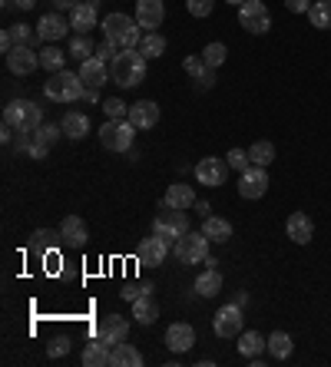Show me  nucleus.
Returning <instances> with one entry per match:
<instances>
[{
    "label": "nucleus",
    "mask_w": 331,
    "mask_h": 367,
    "mask_svg": "<svg viewBox=\"0 0 331 367\" xmlns=\"http://www.w3.org/2000/svg\"><path fill=\"white\" fill-rule=\"evenodd\" d=\"M110 76H113V83L123 89H132V87H139L146 80V56L132 46V50H120V54L110 60Z\"/></svg>",
    "instance_id": "obj_1"
},
{
    "label": "nucleus",
    "mask_w": 331,
    "mask_h": 367,
    "mask_svg": "<svg viewBox=\"0 0 331 367\" xmlns=\"http://www.w3.org/2000/svg\"><path fill=\"white\" fill-rule=\"evenodd\" d=\"M99 27H103V37L110 44H116L120 50H132L143 40V27L136 23V17H126V13H106Z\"/></svg>",
    "instance_id": "obj_2"
},
{
    "label": "nucleus",
    "mask_w": 331,
    "mask_h": 367,
    "mask_svg": "<svg viewBox=\"0 0 331 367\" xmlns=\"http://www.w3.org/2000/svg\"><path fill=\"white\" fill-rule=\"evenodd\" d=\"M44 93H46V99H54V103H77L80 97H87V87H83L80 73H70V70H56V73L46 76Z\"/></svg>",
    "instance_id": "obj_3"
},
{
    "label": "nucleus",
    "mask_w": 331,
    "mask_h": 367,
    "mask_svg": "<svg viewBox=\"0 0 331 367\" xmlns=\"http://www.w3.org/2000/svg\"><path fill=\"white\" fill-rule=\"evenodd\" d=\"M153 232L156 235H163L166 242H179V238L189 232V216H186V209H176V206H169V202H159V212H156L153 218Z\"/></svg>",
    "instance_id": "obj_4"
},
{
    "label": "nucleus",
    "mask_w": 331,
    "mask_h": 367,
    "mask_svg": "<svg viewBox=\"0 0 331 367\" xmlns=\"http://www.w3.org/2000/svg\"><path fill=\"white\" fill-rule=\"evenodd\" d=\"M4 123L13 126L17 132H33L44 126V109L30 103V99H13L4 106Z\"/></svg>",
    "instance_id": "obj_5"
},
{
    "label": "nucleus",
    "mask_w": 331,
    "mask_h": 367,
    "mask_svg": "<svg viewBox=\"0 0 331 367\" xmlns=\"http://www.w3.org/2000/svg\"><path fill=\"white\" fill-rule=\"evenodd\" d=\"M132 139H136V126H132L130 119H106V123L99 126V142H103V149L130 152Z\"/></svg>",
    "instance_id": "obj_6"
},
{
    "label": "nucleus",
    "mask_w": 331,
    "mask_h": 367,
    "mask_svg": "<svg viewBox=\"0 0 331 367\" xmlns=\"http://www.w3.org/2000/svg\"><path fill=\"white\" fill-rule=\"evenodd\" d=\"M239 27L245 33L262 37V33L272 30V13H268V7H265L262 0H245L242 7H239Z\"/></svg>",
    "instance_id": "obj_7"
},
{
    "label": "nucleus",
    "mask_w": 331,
    "mask_h": 367,
    "mask_svg": "<svg viewBox=\"0 0 331 367\" xmlns=\"http://www.w3.org/2000/svg\"><path fill=\"white\" fill-rule=\"evenodd\" d=\"M173 251H176V259L182 265H202L209 259V238H206V232H186Z\"/></svg>",
    "instance_id": "obj_8"
},
{
    "label": "nucleus",
    "mask_w": 331,
    "mask_h": 367,
    "mask_svg": "<svg viewBox=\"0 0 331 367\" xmlns=\"http://www.w3.org/2000/svg\"><path fill=\"white\" fill-rule=\"evenodd\" d=\"M212 328H216V335L232 341V337H239L245 331V318H242V304H222L219 314L212 318Z\"/></svg>",
    "instance_id": "obj_9"
},
{
    "label": "nucleus",
    "mask_w": 331,
    "mask_h": 367,
    "mask_svg": "<svg viewBox=\"0 0 331 367\" xmlns=\"http://www.w3.org/2000/svg\"><path fill=\"white\" fill-rule=\"evenodd\" d=\"M166 255H169V242L163 235H149L139 242V249H136V261L143 265V268H156V265H163Z\"/></svg>",
    "instance_id": "obj_10"
},
{
    "label": "nucleus",
    "mask_w": 331,
    "mask_h": 367,
    "mask_svg": "<svg viewBox=\"0 0 331 367\" xmlns=\"http://www.w3.org/2000/svg\"><path fill=\"white\" fill-rule=\"evenodd\" d=\"M268 192V173L265 166H249L245 173H239V195L242 199H262Z\"/></svg>",
    "instance_id": "obj_11"
},
{
    "label": "nucleus",
    "mask_w": 331,
    "mask_h": 367,
    "mask_svg": "<svg viewBox=\"0 0 331 367\" xmlns=\"http://www.w3.org/2000/svg\"><path fill=\"white\" fill-rule=\"evenodd\" d=\"M37 66H40V54L27 44H17L11 54H7V70H11L13 76H30Z\"/></svg>",
    "instance_id": "obj_12"
},
{
    "label": "nucleus",
    "mask_w": 331,
    "mask_h": 367,
    "mask_svg": "<svg viewBox=\"0 0 331 367\" xmlns=\"http://www.w3.org/2000/svg\"><path fill=\"white\" fill-rule=\"evenodd\" d=\"M96 337L106 347L123 344V341L130 337V321H126V318H120V314H106V318L99 321V328H96Z\"/></svg>",
    "instance_id": "obj_13"
},
{
    "label": "nucleus",
    "mask_w": 331,
    "mask_h": 367,
    "mask_svg": "<svg viewBox=\"0 0 331 367\" xmlns=\"http://www.w3.org/2000/svg\"><path fill=\"white\" fill-rule=\"evenodd\" d=\"M192 175H196L202 185H222V182H225V175H229V162L216 159V156H206V159L196 162Z\"/></svg>",
    "instance_id": "obj_14"
},
{
    "label": "nucleus",
    "mask_w": 331,
    "mask_h": 367,
    "mask_svg": "<svg viewBox=\"0 0 331 367\" xmlns=\"http://www.w3.org/2000/svg\"><path fill=\"white\" fill-rule=\"evenodd\" d=\"M166 20V4L163 0H136V23L146 33H153Z\"/></svg>",
    "instance_id": "obj_15"
},
{
    "label": "nucleus",
    "mask_w": 331,
    "mask_h": 367,
    "mask_svg": "<svg viewBox=\"0 0 331 367\" xmlns=\"http://www.w3.org/2000/svg\"><path fill=\"white\" fill-rule=\"evenodd\" d=\"M196 344V328L186 321H176L166 328V347L169 351H176V354H186L189 347Z\"/></svg>",
    "instance_id": "obj_16"
},
{
    "label": "nucleus",
    "mask_w": 331,
    "mask_h": 367,
    "mask_svg": "<svg viewBox=\"0 0 331 367\" xmlns=\"http://www.w3.org/2000/svg\"><path fill=\"white\" fill-rule=\"evenodd\" d=\"M80 80H83V87L87 89H103V83H106V76H110V70H106V63L99 60V56H89V60H83L80 63Z\"/></svg>",
    "instance_id": "obj_17"
},
{
    "label": "nucleus",
    "mask_w": 331,
    "mask_h": 367,
    "mask_svg": "<svg viewBox=\"0 0 331 367\" xmlns=\"http://www.w3.org/2000/svg\"><path fill=\"white\" fill-rule=\"evenodd\" d=\"M126 119H130L136 130H153L156 123H159V106H156L153 99H139V103L130 106V116Z\"/></svg>",
    "instance_id": "obj_18"
},
{
    "label": "nucleus",
    "mask_w": 331,
    "mask_h": 367,
    "mask_svg": "<svg viewBox=\"0 0 331 367\" xmlns=\"http://www.w3.org/2000/svg\"><path fill=\"white\" fill-rule=\"evenodd\" d=\"M66 30H70V23L60 17V13H44L40 23H37V37L46 40V44H56V40H63Z\"/></svg>",
    "instance_id": "obj_19"
},
{
    "label": "nucleus",
    "mask_w": 331,
    "mask_h": 367,
    "mask_svg": "<svg viewBox=\"0 0 331 367\" xmlns=\"http://www.w3.org/2000/svg\"><path fill=\"white\" fill-rule=\"evenodd\" d=\"M60 235H63V245H73V249H83L87 245V222L80 216H66L63 222H60Z\"/></svg>",
    "instance_id": "obj_20"
},
{
    "label": "nucleus",
    "mask_w": 331,
    "mask_h": 367,
    "mask_svg": "<svg viewBox=\"0 0 331 367\" xmlns=\"http://www.w3.org/2000/svg\"><path fill=\"white\" fill-rule=\"evenodd\" d=\"M285 232L295 245H308L311 235H315V225H311V218L305 216V212H292L285 222Z\"/></svg>",
    "instance_id": "obj_21"
},
{
    "label": "nucleus",
    "mask_w": 331,
    "mask_h": 367,
    "mask_svg": "<svg viewBox=\"0 0 331 367\" xmlns=\"http://www.w3.org/2000/svg\"><path fill=\"white\" fill-rule=\"evenodd\" d=\"M70 27L80 33H89L93 27H99V17H96V4H87V0H80L77 7L70 11Z\"/></svg>",
    "instance_id": "obj_22"
},
{
    "label": "nucleus",
    "mask_w": 331,
    "mask_h": 367,
    "mask_svg": "<svg viewBox=\"0 0 331 367\" xmlns=\"http://www.w3.org/2000/svg\"><path fill=\"white\" fill-rule=\"evenodd\" d=\"M132 318L139 324H156V318H159V304H156L153 292L139 294L136 301H132Z\"/></svg>",
    "instance_id": "obj_23"
},
{
    "label": "nucleus",
    "mask_w": 331,
    "mask_h": 367,
    "mask_svg": "<svg viewBox=\"0 0 331 367\" xmlns=\"http://www.w3.org/2000/svg\"><path fill=\"white\" fill-rule=\"evenodd\" d=\"M202 232L209 242H229L232 238V222L222 216H206L202 218Z\"/></svg>",
    "instance_id": "obj_24"
},
{
    "label": "nucleus",
    "mask_w": 331,
    "mask_h": 367,
    "mask_svg": "<svg viewBox=\"0 0 331 367\" xmlns=\"http://www.w3.org/2000/svg\"><path fill=\"white\" fill-rule=\"evenodd\" d=\"M222 292V271L219 268H206L196 278V294L199 298H216Z\"/></svg>",
    "instance_id": "obj_25"
},
{
    "label": "nucleus",
    "mask_w": 331,
    "mask_h": 367,
    "mask_svg": "<svg viewBox=\"0 0 331 367\" xmlns=\"http://www.w3.org/2000/svg\"><path fill=\"white\" fill-rule=\"evenodd\" d=\"M139 364H143V354L132 344H126V341L110 351V367H139Z\"/></svg>",
    "instance_id": "obj_26"
},
{
    "label": "nucleus",
    "mask_w": 331,
    "mask_h": 367,
    "mask_svg": "<svg viewBox=\"0 0 331 367\" xmlns=\"http://www.w3.org/2000/svg\"><path fill=\"white\" fill-rule=\"evenodd\" d=\"M169 206H176V209H192L199 202L196 199V192H192V185H182V182H176V185H169L166 189V195H163Z\"/></svg>",
    "instance_id": "obj_27"
},
{
    "label": "nucleus",
    "mask_w": 331,
    "mask_h": 367,
    "mask_svg": "<svg viewBox=\"0 0 331 367\" xmlns=\"http://www.w3.org/2000/svg\"><path fill=\"white\" fill-rule=\"evenodd\" d=\"M60 242H63L60 232H54V228H37L30 235V249L37 251V255H46V251H54Z\"/></svg>",
    "instance_id": "obj_28"
},
{
    "label": "nucleus",
    "mask_w": 331,
    "mask_h": 367,
    "mask_svg": "<svg viewBox=\"0 0 331 367\" xmlns=\"http://www.w3.org/2000/svg\"><path fill=\"white\" fill-rule=\"evenodd\" d=\"M60 126H63L66 139H83V136H89V119L83 113H66Z\"/></svg>",
    "instance_id": "obj_29"
},
{
    "label": "nucleus",
    "mask_w": 331,
    "mask_h": 367,
    "mask_svg": "<svg viewBox=\"0 0 331 367\" xmlns=\"http://www.w3.org/2000/svg\"><path fill=\"white\" fill-rule=\"evenodd\" d=\"M268 347V337H262L258 331H242L239 335V354L242 357H258Z\"/></svg>",
    "instance_id": "obj_30"
},
{
    "label": "nucleus",
    "mask_w": 331,
    "mask_h": 367,
    "mask_svg": "<svg viewBox=\"0 0 331 367\" xmlns=\"http://www.w3.org/2000/svg\"><path fill=\"white\" fill-rule=\"evenodd\" d=\"M110 351H113V347H106L96 337L93 344H87V351H83L80 361H83V367H106V364H110Z\"/></svg>",
    "instance_id": "obj_31"
},
{
    "label": "nucleus",
    "mask_w": 331,
    "mask_h": 367,
    "mask_svg": "<svg viewBox=\"0 0 331 367\" xmlns=\"http://www.w3.org/2000/svg\"><path fill=\"white\" fill-rule=\"evenodd\" d=\"M308 20L315 30H331V0H315L308 7Z\"/></svg>",
    "instance_id": "obj_32"
},
{
    "label": "nucleus",
    "mask_w": 331,
    "mask_h": 367,
    "mask_svg": "<svg viewBox=\"0 0 331 367\" xmlns=\"http://www.w3.org/2000/svg\"><path fill=\"white\" fill-rule=\"evenodd\" d=\"M66 56H70V54H63L60 46L46 44V50H40V66H44L46 73H56V70H63V66H66Z\"/></svg>",
    "instance_id": "obj_33"
},
{
    "label": "nucleus",
    "mask_w": 331,
    "mask_h": 367,
    "mask_svg": "<svg viewBox=\"0 0 331 367\" xmlns=\"http://www.w3.org/2000/svg\"><path fill=\"white\" fill-rule=\"evenodd\" d=\"M249 159H252V166H265V169H268V166L275 162V146L265 139L252 142V146H249Z\"/></svg>",
    "instance_id": "obj_34"
},
{
    "label": "nucleus",
    "mask_w": 331,
    "mask_h": 367,
    "mask_svg": "<svg viewBox=\"0 0 331 367\" xmlns=\"http://www.w3.org/2000/svg\"><path fill=\"white\" fill-rule=\"evenodd\" d=\"M292 335H285V331H275V335L268 337V354L275 357V361H285V357H292Z\"/></svg>",
    "instance_id": "obj_35"
},
{
    "label": "nucleus",
    "mask_w": 331,
    "mask_h": 367,
    "mask_svg": "<svg viewBox=\"0 0 331 367\" xmlns=\"http://www.w3.org/2000/svg\"><path fill=\"white\" fill-rule=\"evenodd\" d=\"M139 54L146 56V60H156V56L166 54V37H159V33H146L143 40H139Z\"/></svg>",
    "instance_id": "obj_36"
},
{
    "label": "nucleus",
    "mask_w": 331,
    "mask_h": 367,
    "mask_svg": "<svg viewBox=\"0 0 331 367\" xmlns=\"http://www.w3.org/2000/svg\"><path fill=\"white\" fill-rule=\"evenodd\" d=\"M202 60H206V66H212V70H216V66H222L225 60H229V46L219 44V40H216V44H206V50H202Z\"/></svg>",
    "instance_id": "obj_37"
},
{
    "label": "nucleus",
    "mask_w": 331,
    "mask_h": 367,
    "mask_svg": "<svg viewBox=\"0 0 331 367\" xmlns=\"http://www.w3.org/2000/svg\"><path fill=\"white\" fill-rule=\"evenodd\" d=\"M93 54H96V46H93V40H89L87 33H80L77 40L70 44V56H73V60H80V63H83V60H89Z\"/></svg>",
    "instance_id": "obj_38"
},
{
    "label": "nucleus",
    "mask_w": 331,
    "mask_h": 367,
    "mask_svg": "<svg viewBox=\"0 0 331 367\" xmlns=\"http://www.w3.org/2000/svg\"><path fill=\"white\" fill-rule=\"evenodd\" d=\"M60 136H63V126H50V123H44L40 130H33V139L44 142L46 149H50V146H54V142L60 139Z\"/></svg>",
    "instance_id": "obj_39"
},
{
    "label": "nucleus",
    "mask_w": 331,
    "mask_h": 367,
    "mask_svg": "<svg viewBox=\"0 0 331 367\" xmlns=\"http://www.w3.org/2000/svg\"><path fill=\"white\" fill-rule=\"evenodd\" d=\"M182 70H186L192 80H202L212 66H206V60H202V54H199V56H186V60H182Z\"/></svg>",
    "instance_id": "obj_40"
},
{
    "label": "nucleus",
    "mask_w": 331,
    "mask_h": 367,
    "mask_svg": "<svg viewBox=\"0 0 331 367\" xmlns=\"http://www.w3.org/2000/svg\"><path fill=\"white\" fill-rule=\"evenodd\" d=\"M225 162H229V169H235V173H245V169L252 166V159H249V149H232L229 156H225Z\"/></svg>",
    "instance_id": "obj_41"
},
{
    "label": "nucleus",
    "mask_w": 331,
    "mask_h": 367,
    "mask_svg": "<svg viewBox=\"0 0 331 367\" xmlns=\"http://www.w3.org/2000/svg\"><path fill=\"white\" fill-rule=\"evenodd\" d=\"M103 113H106L110 119H126V116H130V109H126V103H123L120 97L106 99V103H103Z\"/></svg>",
    "instance_id": "obj_42"
},
{
    "label": "nucleus",
    "mask_w": 331,
    "mask_h": 367,
    "mask_svg": "<svg viewBox=\"0 0 331 367\" xmlns=\"http://www.w3.org/2000/svg\"><path fill=\"white\" fill-rule=\"evenodd\" d=\"M212 7H216V0H186V11L192 17H209Z\"/></svg>",
    "instance_id": "obj_43"
},
{
    "label": "nucleus",
    "mask_w": 331,
    "mask_h": 367,
    "mask_svg": "<svg viewBox=\"0 0 331 367\" xmlns=\"http://www.w3.org/2000/svg\"><path fill=\"white\" fill-rule=\"evenodd\" d=\"M63 354H70V337H54V341H50V347H46V357H63Z\"/></svg>",
    "instance_id": "obj_44"
},
{
    "label": "nucleus",
    "mask_w": 331,
    "mask_h": 367,
    "mask_svg": "<svg viewBox=\"0 0 331 367\" xmlns=\"http://www.w3.org/2000/svg\"><path fill=\"white\" fill-rule=\"evenodd\" d=\"M11 33H13V40H17V44H27V46L33 44V33H30V27H27V23H13Z\"/></svg>",
    "instance_id": "obj_45"
},
{
    "label": "nucleus",
    "mask_w": 331,
    "mask_h": 367,
    "mask_svg": "<svg viewBox=\"0 0 331 367\" xmlns=\"http://www.w3.org/2000/svg\"><path fill=\"white\" fill-rule=\"evenodd\" d=\"M146 292H153V288H149V285H123V298H126V301H136V298H139V294H146Z\"/></svg>",
    "instance_id": "obj_46"
},
{
    "label": "nucleus",
    "mask_w": 331,
    "mask_h": 367,
    "mask_svg": "<svg viewBox=\"0 0 331 367\" xmlns=\"http://www.w3.org/2000/svg\"><path fill=\"white\" fill-rule=\"evenodd\" d=\"M116 54H120V46L110 44V40H103V46H96V56L103 60V63H106V60H113Z\"/></svg>",
    "instance_id": "obj_47"
},
{
    "label": "nucleus",
    "mask_w": 331,
    "mask_h": 367,
    "mask_svg": "<svg viewBox=\"0 0 331 367\" xmlns=\"http://www.w3.org/2000/svg\"><path fill=\"white\" fill-rule=\"evenodd\" d=\"M285 4V11H292V13H308V7H311V0H282Z\"/></svg>",
    "instance_id": "obj_48"
},
{
    "label": "nucleus",
    "mask_w": 331,
    "mask_h": 367,
    "mask_svg": "<svg viewBox=\"0 0 331 367\" xmlns=\"http://www.w3.org/2000/svg\"><path fill=\"white\" fill-rule=\"evenodd\" d=\"M27 156H30V159H46V146H44V142L33 139L30 146H27Z\"/></svg>",
    "instance_id": "obj_49"
},
{
    "label": "nucleus",
    "mask_w": 331,
    "mask_h": 367,
    "mask_svg": "<svg viewBox=\"0 0 331 367\" xmlns=\"http://www.w3.org/2000/svg\"><path fill=\"white\" fill-rule=\"evenodd\" d=\"M196 83H199V87H206V89L216 87V70H209V73L202 76V80H196Z\"/></svg>",
    "instance_id": "obj_50"
},
{
    "label": "nucleus",
    "mask_w": 331,
    "mask_h": 367,
    "mask_svg": "<svg viewBox=\"0 0 331 367\" xmlns=\"http://www.w3.org/2000/svg\"><path fill=\"white\" fill-rule=\"evenodd\" d=\"M54 7H56V11H73V7H77V0H54Z\"/></svg>",
    "instance_id": "obj_51"
},
{
    "label": "nucleus",
    "mask_w": 331,
    "mask_h": 367,
    "mask_svg": "<svg viewBox=\"0 0 331 367\" xmlns=\"http://www.w3.org/2000/svg\"><path fill=\"white\" fill-rule=\"evenodd\" d=\"M192 209H196V212H199V216H202V218H206V216H209V212H212V206H209V202H196V206H192Z\"/></svg>",
    "instance_id": "obj_52"
},
{
    "label": "nucleus",
    "mask_w": 331,
    "mask_h": 367,
    "mask_svg": "<svg viewBox=\"0 0 331 367\" xmlns=\"http://www.w3.org/2000/svg\"><path fill=\"white\" fill-rule=\"evenodd\" d=\"M13 4H17L20 11H33V7H37V0H13Z\"/></svg>",
    "instance_id": "obj_53"
},
{
    "label": "nucleus",
    "mask_w": 331,
    "mask_h": 367,
    "mask_svg": "<svg viewBox=\"0 0 331 367\" xmlns=\"http://www.w3.org/2000/svg\"><path fill=\"white\" fill-rule=\"evenodd\" d=\"M225 4H232V7H242L245 0H225Z\"/></svg>",
    "instance_id": "obj_54"
},
{
    "label": "nucleus",
    "mask_w": 331,
    "mask_h": 367,
    "mask_svg": "<svg viewBox=\"0 0 331 367\" xmlns=\"http://www.w3.org/2000/svg\"><path fill=\"white\" fill-rule=\"evenodd\" d=\"M87 4H99V0H87Z\"/></svg>",
    "instance_id": "obj_55"
}]
</instances>
